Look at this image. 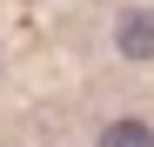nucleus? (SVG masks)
Returning a JSON list of instances; mask_svg holds the SVG:
<instances>
[{"label":"nucleus","instance_id":"nucleus-1","mask_svg":"<svg viewBox=\"0 0 154 147\" xmlns=\"http://www.w3.org/2000/svg\"><path fill=\"white\" fill-rule=\"evenodd\" d=\"M114 47H121V54L127 60H154V14H121V27H114Z\"/></svg>","mask_w":154,"mask_h":147},{"label":"nucleus","instance_id":"nucleus-2","mask_svg":"<svg viewBox=\"0 0 154 147\" xmlns=\"http://www.w3.org/2000/svg\"><path fill=\"white\" fill-rule=\"evenodd\" d=\"M100 147H154V127L147 120H114V127L100 134Z\"/></svg>","mask_w":154,"mask_h":147}]
</instances>
